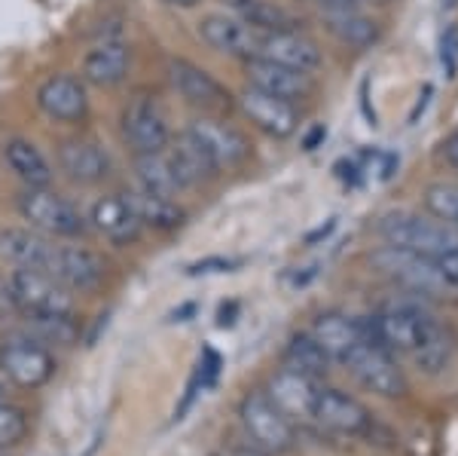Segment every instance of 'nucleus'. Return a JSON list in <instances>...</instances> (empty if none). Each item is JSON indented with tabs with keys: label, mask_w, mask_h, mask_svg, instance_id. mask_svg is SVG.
Here are the masks:
<instances>
[{
	"label": "nucleus",
	"mask_w": 458,
	"mask_h": 456,
	"mask_svg": "<svg viewBox=\"0 0 458 456\" xmlns=\"http://www.w3.org/2000/svg\"><path fill=\"white\" fill-rule=\"evenodd\" d=\"M376 230L386 239V245L431 257V261H437L440 254L458 248L455 227L443 224L437 218H422L416 211H388V215L379 218Z\"/></svg>",
	"instance_id": "f257e3e1"
},
{
	"label": "nucleus",
	"mask_w": 458,
	"mask_h": 456,
	"mask_svg": "<svg viewBox=\"0 0 458 456\" xmlns=\"http://www.w3.org/2000/svg\"><path fill=\"white\" fill-rule=\"evenodd\" d=\"M16 209L28 227L49 239H80L89 230V218L53 187H25L16 196Z\"/></svg>",
	"instance_id": "f03ea898"
},
{
	"label": "nucleus",
	"mask_w": 458,
	"mask_h": 456,
	"mask_svg": "<svg viewBox=\"0 0 458 456\" xmlns=\"http://www.w3.org/2000/svg\"><path fill=\"white\" fill-rule=\"evenodd\" d=\"M120 132L135 157L138 153H159L172 142V126H168L165 110L157 101V95L147 92L125 101L120 114Z\"/></svg>",
	"instance_id": "7ed1b4c3"
},
{
	"label": "nucleus",
	"mask_w": 458,
	"mask_h": 456,
	"mask_svg": "<svg viewBox=\"0 0 458 456\" xmlns=\"http://www.w3.org/2000/svg\"><path fill=\"white\" fill-rule=\"evenodd\" d=\"M165 77L172 90L187 101L190 108H199L205 114H224L233 108V95L214 73H208L202 65L190 62V58L172 56L165 65Z\"/></svg>",
	"instance_id": "20e7f679"
},
{
	"label": "nucleus",
	"mask_w": 458,
	"mask_h": 456,
	"mask_svg": "<svg viewBox=\"0 0 458 456\" xmlns=\"http://www.w3.org/2000/svg\"><path fill=\"white\" fill-rule=\"evenodd\" d=\"M0 371L21 389H40L53 380L55 356L31 334H16L0 347Z\"/></svg>",
	"instance_id": "39448f33"
},
{
	"label": "nucleus",
	"mask_w": 458,
	"mask_h": 456,
	"mask_svg": "<svg viewBox=\"0 0 458 456\" xmlns=\"http://www.w3.org/2000/svg\"><path fill=\"white\" fill-rule=\"evenodd\" d=\"M245 432L263 453H287L293 447V423L269 401L266 392H250L239 404Z\"/></svg>",
	"instance_id": "423d86ee"
},
{
	"label": "nucleus",
	"mask_w": 458,
	"mask_h": 456,
	"mask_svg": "<svg viewBox=\"0 0 458 456\" xmlns=\"http://www.w3.org/2000/svg\"><path fill=\"white\" fill-rule=\"evenodd\" d=\"M10 291L16 300V310L21 315H43V313H73V297L62 282H55L43 270H25L13 267L10 273Z\"/></svg>",
	"instance_id": "0eeeda50"
},
{
	"label": "nucleus",
	"mask_w": 458,
	"mask_h": 456,
	"mask_svg": "<svg viewBox=\"0 0 458 456\" xmlns=\"http://www.w3.org/2000/svg\"><path fill=\"white\" fill-rule=\"evenodd\" d=\"M373 263L382 270L388 279H394L397 285H403L410 294H419V297H428V294H443L449 291V285L443 282L437 263L431 257L403 252V248L386 245L373 254Z\"/></svg>",
	"instance_id": "6e6552de"
},
{
	"label": "nucleus",
	"mask_w": 458,
	"mask_h": 456,
	"mask_svg": "<svg viewBox=\"0 0 458 456\" xmlns=\"http://www.w3.org/2000/svg\"><path fill=\"white\" fill-rule=\"evenodd\" d=\"M34 105L53 123H83L89 116L86 83L73 73H49L34 92Z\"/></svg>",
	"instance_id": "1a4fd4ad"
},
{
	"label": "nucleus",
	"mask_w": 458,
	"mask_h": 456,
	"mask_svg": "<svg viewBox=\"0 0 458 456\" xmlns=\"http://www.w3.org/2000/svg\"><path fill=\"white\" fill-rule=\"evenodd\" d=\"M187 132L205 147V153L211 157L217 172L239 168L242 163H248L250 142L245 138V132L235 129L233 123L217 120V116H196V120L187 123Z\"/></svg>",
	"instance_id": "9d476101"
},
{
	"label": "nucleus",
	"mask_w": 458,
	"mask_h": 456,
	"mask_svg": "<svg viewBox=\"0 0 458 456\" xmlns=\"http://www.w3.org/2000/svg\"><path fill=\"white\" fill-rule=\"evenodd\" d=\"M343 365L354 374V380H358L360 386L382 395V399H401V395H406V377H403L401 365H397V358L386 349L360 343Z\"/></svg>",
	"instance_id": "9b49d317"
},
{
	"label": "nucleus",
	"mask_w": 458,
	"mask_h": 456,
	"mask_svg": "<svg viewBox=\"0 0 458 456\" xmlns=\"http://www.w3.org/2000/svg\"><path fill=\"white\" fill-rule=\"evenodd\" d=\"M55 163L64 178H71L73 184H83V187L101 184L114 172V159H110L107 147L83 135L62 138L55 147Z\"/></svg>",
	"instance_id": "f8f14e48"
},
{
	"label": "nucleus",
	"mask_w": 458,
	"mask_h": 456,
	"mask_svg": "<svg viewBox=\"0 0 458 456\" xmlns=\"http://www.w3.org/2000/svg\"><path fill=\"white\" fill-rule=\"evenodd\" d=\"M196 34L205 47L214 49V53L248 62V58H257L263 31L245 25V22L235 19L233 13H208V16L199 19Z\"/></svg>",
	"instance_id": "ddd939ff"
},
{
	"label": "nucleus",
	"mask_w": 458,
	"mask_h": 456,
	"mask_svg": "<svg viewBox=\"0 0 458 456\" xmlns=\"http://www.w3.org/2000/svg\"><path fill=\"white\" fill-rule=\"evenodd\" d=\"M131 68V47L123 37H101L92 47L86 49L80 73H83V83L95 86V90H116L125 83Z\"/></svg>",
	"instance_id": "4468645a"
},
{
	"label": "nucleus",
	"mask_w": 458,
	"mask_h": 456,
	"mask_svg": "<svg viewBox=\"0 0 458 456\" xmlns=\"http://www.w3.org/2000/svg\"><path fill=\"white\" fill-rule=\"evenodd\" d=\"M43 273H49L55 282H62L68 291H92L105 282V261L83 245H53L49 263Z\"/></svg>",
	"instance_id": "2eb2a0df"
},
{
	"label": "nucleus",
	"mask_w": 458,
	"mask_h": 456,
	"mask_svg": "<svg viewBox=\"0 0 458 456\" xmlns=\"http://www.w3.org/2000/svg\"><path fill=\"white\" fill-rule=\"evenodd\" d=\"M245 77H248V86H254V90H260L266 95H276V99H282V101H291V105L309 99L315 90L312 73L284 68V65L266 62V58H248Z\"/></svg>",
	"instance_id": "dca6fc26"
},
{
	"label": "nucleus",
	"mask_w": 458,
	"mask_h": 456,
	"mask_svg": "<svg viewBox=\"0 0 458 456\" xmlns=\"http://www.w3.org/2000/svg\"><path fill=\"white\" fill-rule=\"evenodd\" d=\"M239 108L257 129L272 138H291L300 126L297 105L276 99V95H266L260 90H254V86H248V90L239 95Z\"/></svg>",
	"instance_id": "f3484780"
},
{
	"label": "nucleus",
	"mask_w": 458,
	"mask_h": 456,
	"mask_svg": "<svg viewBox=\"0 0 458 456\" xmlns=\"http://www.w3.org/2000/svg\"><path fill=\"white\" fill-rule=\"evenodd\" d=\"M257 58H266V62H276L284 65V68L306 71V73L318 71L324 62L318 43L302 31H263Z\"/></svg>",
	"instance_id": "a211bd4d"
},
{
	"label": "nucleus",
	"mask_w": 458,
	"mask_h": 456,
	"mask_svg": "<svg viewBox=\"0 0 458 456\" xmlns=\"http://www.w3.org/2000/svg\"><path fill=\"white\" fill-rule=\"evenodd\" d=\"M318 389H321L318 380L293 371V367H282L278 374H272L266 395H269V401L282 410L287 420H312Z\"/></svg>",
	"instance_id": "6ab92c4d"
},
{
	"label": "nucleus",
	"mask_w": 458,
	"mask_h": 456,
	"mask_svg": "<svg viewBox=\"0 0 458 456\" xmlns=\"http://www.w3.org/2000/svg\"><path fill=\"white\" fill-rule=\"evenodd\" d=\"M312 420L343 435H360L370 426V410L343 389H318Z\"/></svg>",
	"instance_id": "aec40b11"
},
{
	"label": "nucleus",
	"mask_w": 458,
	"mask_h": 456,
	"mask_svg": "<svg viewBox=\"0 0 458 456\" xmlns=\"http://www.w3.org/2000/svg\"><path fill=\"white\" fill-rule=\"evenodd\" d=\"M0 157H4L6 168H10L25 187H53L55 168L47 159V153H43L31 138H25V135L4 138Z\"/></svg>",
	"instance_id": "412c9836"
},
{
	"label": "nucleus",
	"mask_w": 458,
	"mask_h": 456,
	"mask_svg": "<svg viewBox=\"0 0 458 456\" xmlns=\"http://www.w3.org/2000/svg\"><path fill=\"white\" fill-rule=\"evenodd\" d=\"M165 157H168V163H172L183 190L202 187V184H208L214 175H217V168H214L211 157L205 153V147L199 144L187 129L172 135V142L165 147Z\"/></svg>",
	"instance_id": "4be33fe9"
},
{
	"label": "nucleus",
	"mask_w": 458,
	"mask_h": 456,
	"mask_svg": "<svg viewBox=\"0 0 458 456\" xmlns=\"http://www.w3.org/2000/svg\"><path fill=\"white\" fill-rule=\"evenodd\" d=\"M89 227H95V230L114 242V245H131V242H138L144 233L141 220L135 218V211L123 200V194L101 196V200L92 205V211H89Z\"/></svg>",
	"instance_id": "5701e85b"
},
{
	"label": "nucleus",
	"mask_w": 458,
	"mask_h": 456,
	"mask_svg": "<svg viewBox=\"0 0 458 456\" xmlns=\"http://www.w3.org/2000/svg\"><path fill=\"white\" fill-rule=\"evenodd\" d=\"M55 239L37 233L34 227H4L0 230V261L10 267L47 270Z\"/></svg>",
	"instance_id": "b1692460"
},
{
	"label": "nucleus",
	"mask_w": 458,
	"mask_h": 456,
	"mask_svg": "<svg viewBox=\"0 0 458 456\" xmlns=\"http://www.w3.org/2000/svg\"><path fill=\"white\" fill-rule=\"evenodd\" d=\"M309 334L318 340V347L327 352L330 362H339V365L364 343L358 331V319H349V315H343V313H321Z\"/></svg>",
	"instance_id": "393cba45"
},
{
	"label": "nucleus",
	"mask_w": 458,
	"mask_h": 456,
	"mask_svg": "<svg viewBox=\"0 0 458 456\" xmlns=\"http://www.w3.org/2000/svg\"><path fill=\"white\" fill-rule=\"evenodd\" d=\"M123 200L131 205L135 218L141 220L144 230H157V233H172L183 224V209L177 205V200H168V196H157L147 194L141 187H131L123 194Z\"/></svg>",
	"instance_id": "a878e982"
},
{
	"label": "nucleus",
	"mask_w": 458,
	"mask_h": 456,
	"mask_svg": "<svg viewBox=\"0 0 458 456\" xmlns=\"http://www.w3.org/2000/svg\"><path fill=\"white\" fill-rule=\"evenodd\" d=\"M226 13L242 19L257 31H300V22L276 0H220Z\"/></svg>",
	"instance_id": "bb28decb"
},
{
	"label": "nucleus",
	"mask_w": 458,
	"mask_h": 456,
	"mask_svg": "<svg viewBox=\"0 0 458 456\" xmlns=\"http://www.w3.org/2000/svg\"><path fill=\"white\" fill-rule=\"evenodd\" d=\"M135 181L138 187L147 190V194H157V196H168V200H177V194H183L181 181H177L172 163H168L165 151L159 153H138L135 163Z\"/></svg>",
	"instance_id": "cd10ccee"
},
{
	"label": "nucleus",
	"mask_w": 458,
	"mask_h": 456,
	"mask_svg": "<svg viewBox=\"0 0 458 456\" xmlns=\"http://www.w3.org/2000/svg\"><path fill=\"white\" fill-rule=\"evenodd\" d=\"M324 28L336 37L343 47L352 49H370L376 40H379V25L364 16L360 10H349V13H334V16H321Z\"/></svg>",
	"instance_id": "c85d7f7f"
},
{
	"label": "nucleus",
	"mask_w": 458,
	"mask_h": 456,
	"mask_svg": "<svg viewBox=\"0 0 458 456\" xmlns=\"http://www.w3.org/2000/svg\"><path fill=\"white\" fill-rule=\"evenodd\" d=\"M284 365L293 367V371H300V374H306V377H312V380H321L334 362L327 358V352L318 347V340L309 334V331H300V334H293L291 343H287Z\"/></svg>",
	"instance_id": "c756f323"
},
{
	"label": "nucleus",
	"mask_w": 458,
	"mask_h": 456,
	"mask_svg": "<svg viewBox=\"0 0 458 456\" xmlns=\"http://www.w3.org/2000/svg\"><path fill=\"white\" fill-rule=\"evenodd\" d=\"M28 319V331L31 337L47 347V343H55V347H73L80 337V325L73 319V313H43V315H25Z\"/></svg>",
	"instance_id": "7c9ffc66"
},
{
	"label": "nucleus",
	"mask_w": 458,
	"mask_h": 456,
	"mask_svg": "<svg viewBox=\"0 0 458 456\" xmlns=\"http://www.w3.org/2000/svg\"><path fill=\"white\" fill-rule=\"evenodd\" d=\"M425 209L458 230V184H431L425 190Z\"/></svg>",
	"instance_id": "2f4dec72"
},
{
	"label": "nucleus",
	"mask_w": 458,
	"mask_h": 456,
	"mask_svg": "<svg viewBox=\"0 0 458 456\" xmlns=\"http://www.w3.org/2000/svg\"><path fill=\"white\" fill-rule=\"evenodd\" d=\"M412 362L419 365V371H428V374H440L443 367L449 365V358H453V340H449L446 331H437V334L431 337V340L425 343V347H419L412 352Z\"/></svg>",
	"instance_id": "473e14b6"
},
{
	"label": "nucleus",
	"mask_w": 458,
	"mask_h": 456,
	"mask_svg": "<svg viewBox=\"0 0 458 456\" xmlns=\"http://www.w3.org/2000/svg\"><path fill=\"white\" fill-rule=\"evenodd\" d=\"M25 435H28L25 410H19L16 404H10V401H0V451L16 447Z\"/></svg>",
	"instance_id": "72a5a7b5"
},
{
	"label": "nucleus",
	"mask_w": 458,
	"mask_h": 456,
	"mask_svg": "<svg viewBox=\"0 0 458 456\" xmlns=\"http://www.w3.org/2000/svg\"><path fill=\"white\" fill-rule=\"evenodd\" d=\"M235 267H242L239 257H224V254H214V257H202V261H193L187 267V276H214V273H233Z\"/></svg>",
	"instance_id": "f704fd0d"
},
{
	"label": "nucleus",
	"mask_w": 458,
	"mask_h": 456,
	"mask_svg": "<svg viewBox=\"0 0 458 456\" xmlns=\"http://www.w3.org/2000/svg\"><path fill=\"white\" fill-rule=\"evenodd\" d=\"M440 62L446 77H455L458 71V25H449L440 37Z\"/></svg>",
	"instance_id": "c9c22d12"
},
{
	"label": "nucleus",
	"mask_w": 458,
	"mask_h": 456,
	"mask_svg": "<svg viewBox=\"0 0 458 456\" xmlns=\"http://www.w3.org/2000/svg\"><path fill=\"white\" fill-rule=\"evenodd\" d=\"M434 263H437L443 282H446L449 288H458V248H453V252H446V254H440Z\"/></svg>",
	"instance_id": "e433bc0d"
},
{
	"label": "nucleus",
	"mask_w": 458,
	"mask_h": 456,
	"mask_svg": "<svg viewBox=\"0 0 458 456\" xmlns=\"http://www.w3.org/2000/svg\"><path fill=\"white\" fill-rule=\"evenodd\" d=\"M309 6H315L321 16H334V13H349L360 10V0H306Z\"/></svg>",
	"instance_id": "4c0bfd02"
},
{
	"label": "nucleus",
	"mask_w": 458,
	"mask_h": 456,
	"mask_svg": "<svg viewBox=\"0 0 458 456\" xmlns=\"http://www.w3.org/2000/svg\"><path fill=\"white\" fill-rule=\"evenodd\" d=\"M336 175L345 184H349V187H358L360 178H364V168L354 163V159H339V163H336Z\"/></svg>",
	"instance_id": "58836bf2"
},
{
	"label": "nucleus",
	"mask_w": 458,
	"mask_h": 456,
	"mask_svg": "<svg viewBox=\"0 0 458 456\" xmlns=\"http://www.w3.org/2000/svg\"><path fill=\"white\" fill-rule=\"evenodd\" d=\"M440 159L446 166L458 168V132H453V135H449L446 142L440 144Z\"/></svg>",
	"instance_id": "ea45409f"
},
{
	"label": "nucleus",
	"mask_w": 458,
	"mask_h": 456,
	"mask_svg": "<svg viewBox=\"0 0 458 456\" xmlns=\"http://www.w3.org/2000/svg\"><path fill=\"white\" fill-rule=\"evenodd\" d=\"M315 276H318V270H315V267H302V270H293V273H287V276H284V282H287V285H293V288H302V285H309Z\"/></svg>",
	"instance_id": "a19ab883"
},
{
	"label": "nucleus",
	"mask_w": 458,
	"mask_h": 456,
	"mask_svg": "<svg viewBox=\"0 0 458 456\" xmlns=\"http://www.w3.org/2000/svg\"><path fill=\"white\" fill-rule=\"evenodd\" d=\"M16 310V300H13V291H10V279L6 273H0V313H13Z\"/></svg>",
	"instance_id": "79ce46f5"
},
{
	"label": "nucleus",
	"mask_w": 458,
	"mask_h": 456,
	"mask_svg": "<svg viewBox=\"0 0 458 456\" xmlns=\"http://www.w3.org/2000/svg\"><path fill=\"white\" fill-rule=\"evenodd\" d=\"M334 230H336V218H330L327 224H321V227H318V230L309 233V237H306V245H318V242H321V239H327Z\"/></svg>",
	"instance_id": "37998d69"
},
{
	"label": "nucleus",
	"mask_w": 458,
	"mask_h": 456,
	"mask_svg": "<svg viewBox=\"0 0 458 456\" xmlns=\"http://www.w3.org/2000/svg\"><path fill=\"white\" fill-rule=\"evenodd\" d=\"M324 138H327V129H324V126H312V129L306 132V138H302V151H315V147L321 144Z\"/></svg>",
	"instance_id": "c03bdc74"
},
{
	"label": "nucleus",
	"mask_w": 458,
	"mask_h": 456,
	"mask_svg": "<svg viewBox=\"0 0 458 456\" xmlns=\"http://www.w3.org/2000/svg\"><path fill=\"white\" fill-rule=\"evenodd\" d=\"M431 95H434V86H425L422 95H419V101H416V108H412V114H410V123H419V114H422V110L428 108Z\"/></svg>",
	"instance_id": "a18cd8bd"
},
{
	"label": "nucleus",
	"mask_w": 458,
	"mask_h": 456,
	"mask_svg": "<svg viewBox=\"0 0 458 456\" xmlns=\"http://www.w3.org/2000/svg\"><path fill=\"white\" fill-rule=\"evenodd\" d=\"M239 313V304H229V306H220V313H217V325L220 328H226V325H233V315Z\"/></svg>",
	"instance_id": "49530a36"
},
{
	"label": "nucleus",
	"mask_w": 458,
	"mask_h": 456,
	"mask_svg": "<svg viewBox=\"0 0 458 456\" xmlns=\"http://www.w3.org/2000/svg\"><path fill=\"white\" fill-rule=\"evenodd\" d=\"M193 313H196V304H183L181 310L172 313V322H190L187 315H193Z\"/></svg>",
	"instance_id": "de8ad7c7"
},
{
	"label": "nucleus",
	"mask_w": 458,
	"mask_h": 456,
	"mask_svg": "<svg viewBox=\"0 0 458 456\" xmlns=\"http://www.w3.org/2000/svg\"><path fill=\"white\" fill-rule=\"evenodd\" d=\"M162 4H168V6H177V10H190V6L202 4V0H162Z\"/></svg>",
	"instance_id": "09e8293b"
},
{
	"label": "nucleus",
	"mask_w": 458,
	"mask_h": 456,
	"mask_svg": "<svg viewBox=\"0 0 458 456\" xmlns=\"http://www.w3.org/2000/svg\"><path fill=\"white\" fill-rule=\"evenodd\" d=\"M233 456H269V453H263V451H257V447H254V451H235Z\"/></svg>",
	"instance_id": "8fccbe9b"
},
{
	"label": "nucleus",
	"mask_w": 458,
	"mask_h": 456,
	"mask_svg": "<svg viewBox=\"0 0 458 456\" xmlns=\"http://www.w3.org/2000/svg\"><path fill=\"white\" fill-rule=\"evenodd\" d=\"M0 401H6V386L0 383Z\"/></svg>",
	"instance_id": "3c124183"
},
{
	"label": "nucleus",
	"mask_w": 458,
	"mask_h": 456,
	"mask_svg": "<svg viewBox=\"0 0 458 456\" xmlns=\"http://www.w3.org/2000/svg\"><path fill=\"white\" fill-rule=\"evenodd\" d=\"M370 4H388V0H370Z\"/></svg>",
	"instance_id": "603ef678"
}]
</instances>
